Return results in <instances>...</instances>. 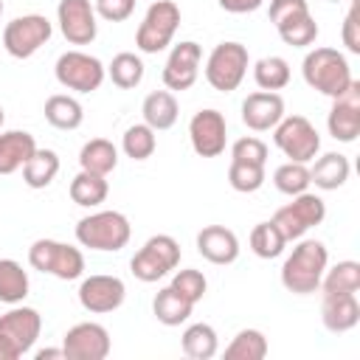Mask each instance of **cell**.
Here are the masks:
<instances>
[{
    "label": "cell",
    "instance_id": "obj_20",
    "mask_svg": "<svg viewBox=\"0 0 360 360\" xmlns=\"http://www.w3.org/2000/svg\"><path fill=\"white\" fill-rule=\"evenodd\" d=\"M197 253L211 264H231L239 259V239L225 225H205L197 233Z\"/></svg>",
    "mask_w": 360,
    "mask_h": 360
},
{
    "label": "cell",
    "instance_id": "obj_19",
    "mask_svg": "<svg viewBox=\"0 0 360 360\" xmlns=\"http://www.w3.org/2000/svg\"><path fill=\"white\" fill-rule=\"evenodd\" d=\"M284 118V98L273 90H256L242 101V124L253 132H267Z\"/></svg>",
    "mask_w": 360,
    "mask_h": 360
},
{
    "label": "cell",
    "instance_id": "obj_6",
    "mask_svg": "<svg viewBox=\"0 0 360 360\" xmlns=\"http://www.w3.org/2000/svg\"><path fill=\"white\" fill-rule=\"evenodd\" d=\"M28 264L39 273L56 276L62 281H73L84 273V256L79 248L56 239H37L28 248Z\"/></svg>",
    "mask_w": 360,
    "mask_h": 360
},
{
    "label": "cell",
    "instance_id": "obj_12",
    "mask_svg": "<svg viewBox=\"0 0 360 360\" xmlns=\"http://www.w3.org/2000/svg\"><path fill=\"white\" fill-rule=\"evenodd\" d=\"M53 34V25L48 17L42 14H22L14 17L6 31H3V48L14 56V59H28L34 56Z\"/></svg>",
    "mask_w": 360,
    "mask_h": 360
},
{
    "label": "cell",
    "instance_id": "obj_22",
    "mask_svg": "<svg viewBox=\"0 0 360 360\" xmlns=\"http://www.w3.org/2000/svg\"><path fill=\"white\" fill-rule=\"evenodd\" d=\"M37 152V141L25 129H8L0 135V174H14Z\"/></svg>",
    "mask_w": 360,
    "mask_h": 360
},
{
    "label": "cell",
    "instance_id": "obj_34",
    "mask_svg": "<svg viewBox=\"0 0 360 360\" xmlns=\"http://www.w3.org/2000/svg\"><path fill=\"white\" fill-rule=\"evenodd\" d=\"M267 338L259 329H239L236 338L225 346V360H264Z\"/></svg>",
    "mask_w": 360,
    "mask_h": 360
},
{
    "label": "cell",
    "instance_id": "obj_33",
    "mask_svg": "<svg viewBox=\"0 0 360 360\" xmlns=\"http://www.w3.org/2000/svg\"><path fill=\"white\" fill-rule=\"evenodd\" d=\"M28 273L14 259H0V301L3 304H22L28 295Z\"/></svg>",
    "mask_w": 360,
    "mask_h": 360
},
{
    "label": "cell",
    "instance_id": "obj_10",
    "mask_svg": "<svg viewBox=\"0 0 360 360\" xmlns=\"http://www.w3.org/2000/svg\"><path fill=\"white\" fill-rule=\"evenodd\" d=\"M323 217H326V202L312 191H301L292 197V202L281 205L273 214V222L281 231V236L287 242H292V239H301L309 228L321 225Z\"/></svg>",
    "mask_w": 360,
    "mask_h": 360
},
{
    "label": "cell",
    "instance_id": "obj_9",
    "mask_svg": "<svg viewBox=\"0 0 360 360\" xmlns=\"http://www.w3.org/2000/svg\"><path fill=\"white\" fill-rule=\"evenodd\" d=\"M273 143L281 149L284 158L298 163H309L321 152V135L304 115H284L273 127Z\"/></svg>",
    "mask_w": 360,
    "mask_h": 360
},
{
    "label": "cell",
    "instance_id": "obj_36",
    "mask_svg": "<svg viewBox=\"0 0 360 360\" xmlns=\"http://www.w3.org/2000/svg\"><path fill=\"white\" fill-rule=\"evenodd\" d=\"M253 79L262 90H284L290 84V65L284 56H264L253 65Z\"/></svg>",
    "mask_w": 360,
    "mask_h": 360
},
{
    "label": "cell",
    "instance_id": "obj_29",
    "mask_svg": "<svg viewBox=\"0 0 360 360\" xmlns=\"http://www.w3.org/2000/svg\"><path fill=\"white\" fill-rule=\"evenodd\" d=\"M70 200L82 208H96L107 200L110 194V186H107V177L104 174H93V172H79L73 180H70Z\"/></svg>",
    "mask_w": 360,
    "mask_h": 360
},
{
    "label": "cell",
    "instance_id": "obj_48",
    "mask_svg": "<svg viewBox=\"0 0 360 360\" xmlns=\"http://www.w3.org/2000/svg\"><path fill=\"white\" fill-rule=\"evenodd\" d=\"M3 118H6V112H3V107H0V127H3Z\"/></svg>",
    "mask_w": 360,
    "mask_h": 360
},
{
    "label": "cell",
    "instance_id": "obj_7",
    "mask_svg": "<svg viewBox=\"0 0 360 360\" xmlns=\"http://www.w3.org/2000/svg\"><path fill=\"white\" fill-rule=\"evenodd\" d=\"M180 264V245L174 236L169 233H155L143 242V248L132 256L129 262V270L138 281L143 284H152L163 276H169L174 267Z\"/></svg>",
    "mask_w": 360,
    "mask_h": 360
},
{
    "label": "cell",
    "instance_id": "obj_27",
    "mask_svg": "<svg viewBox=\"0 0 360 360\" xmlns=\"http://www.w3.org/2000/svg\"><path fill=\"white\" fill-rule=\"evenodd\" d=\"M59 174V155L53 149H39L22 166V183L28 188H48Z\"/></svg>",
    "mask_w": 360,
    "mask_h": 360
},
{
    "label": "cell",
    "instance_id": "obj_44",
    "mask_svg": "<svg viewBox=\"0 0 360 360\" xmlns=\"http://www.w3.org/2000/svg\"><path fill=\"white\" fill-rule=\"evenodd\" d=\"M93 8L107 22H124L135 11V0H96Z\"/></svg>",
    "mask_w": 360,
    "mask_h": 360
},
{
    "label": "cell",
    "instance_id": "obj_2",
    "mask_svg": "<svg viewBox=\"0 0 360 360\" xmlns=\"http://www.w3.org/2000/svg\"><path fill=\"white\" fill-rule=\"evenodd\" d=\"M301 73L312 90L329 98H338L354 79L346 56L338 48H312L301 62Z\"/></svg>",
    "mask_w": 360,
    "mask_h": 360
},
{
    "label": "cell",
    "instance_id": "obj_43",
    "mask_svg": "<svg viewBox=\"0 0 360 360\" xmlns=\"http://www.w3.org/2000/svg\"><path fill=\"white\" fill-rule=\"evenodd\" d=\"M340 39H343V45H346L349 53H360V0H352L349 11L343 17Z\"/></svg>",
    "mask_w": 360,
    "mask_h": 360
},
{
    "label": "cell",
    "instance_id": "obj_16",
    "mask_svg": "<svg viewBox=\"0 0 360 360\" xmlns=\"http://www.w3.org/2000/svg\"><path fill=\"white\" fill-rule=\"evenodd\" d=\"M124 298H127V287L118 276L96 273V276H87L79 284V304L93 315L115 312L124 304Z\"/></svg>",
    "mask_w": 360,
    "mask_h": 360
},
{
    "label": "cell",
    "instance_id": "obj_14",
    "mask_svg": "<svg viewBox=\"0 0 360 360\" xmlns=\"http://www.w3.org/2000/svg\"><path fill=\"white\" fill-rule=\"evenodd\" d=\"M110 332L96 321H82L70 326L62 338L65 360H104L110 354Z\"/></svg>",
    "mask_w": 360,
    "mask_h": 360
},
{
    "label": "cell",
    "instance_id": "obj_11",
    "mask_svg": "<svg viewBox=\"0 0 360 360\" xmlns=\"http://www.w3.org/2000/svg\"><path fill=\"white\" fill-rule=\"evenodd\" d=\"M53 73H56V82L62 87L76 90V93H93L101 87L107 68L101 65V59H96L84 51H65L56 59Z\"/></svg>",
    "mask_w": 360,
    "mask_h": 360
},
{
    "label": "cell",
    "instance_id": "obj_30",
    "mask_svg": "<svg viewBox=\"0 0 360 360\" xmlns=\"http://www.w3.org/2000/svg\"><path fill=\"white\" fill-rule=\"evenodd\" d=\"M45 121L56 129H76L82 127L84 121V110L82 104L68 96V93H53L48 101H45Z\"/></svg>",
    "mask_w": 360,
    "mask_h": 360
},
{
    "label": "cell",
    "instance_id": "obj_4",
    "mask_svg": "<svg viewBox=\"0 0 360 360\" xmlns=\"http://www.w3.org/2000/svg\"><path fill=\"white\" fill-rule=\"evenodd\" d=\"M42 332V315L34 307L11 304L0 315V360H20L28 354Z\"/></svg>",
    "mask_w": 360,
    "mask_h": 360
},
{
    "label": "cell",
    "instance_id": "obj_38",
    "mask_svg": "<svg viewBox=\"0 0 360 360\" xmlns=\"http://www.w3.org/2000/svg\"><path fill=\"white\" fill-rule=\"evenodd\" d=\"M121 149H124V155L132 158V160H146V158H152L155 149H158L155 129H152L149 124H132V127L124 132V138H121Z\"/></svg>",
    "mask_w": 360,
    "mask_h": 360
},
{
    "label": "cell",
    "instance_id": "obj_40",
    "mask_svg": "<svg viewBox=\"0 0 360 360\" xmlns=\"http://www.w3.org/2000/svg\"><path fill=\"white\" fill-rule=\"evenodd\" d=\"M228 183L233 191L253 194L264 186V166L259 163H245V160H231L228 166Z\"/></svg>",
    "mask_w": 360,
    "mask_h": 360
},
{
    "label": "cell",
    "instance_id": "obj_26",
    "mask_svg": "<svg viewBox=\"0 0 360 360\" xmlns=\"http://www.w3.org/2000/svg\"><path fill=\"white\" fill-rule=\"evenodd\" d=\"M194 304L186 301L174 287H163L155 298H152V312L163 326H180L191 318Z\"/></svg>",
    "mask_w": 360,
    "mask_h": 360
},
{
    "label": "cell",
    "instance_id": "obj_37",
    "mask_svg": "<svg viewBox=\"0 0 360 360\" xmlns=\"http://www.w3.org/2000/svg\"><path fill=\"white\" fill-rule=\"evenodd\" d=\"M287 248V239L281 236V231L276 228V222H259L253 225L250 231V250L259 256V259H276L281 256Z\"/></svg>",
    "mask_w": 360,
    "mask_h": 360
},
{
    "label": "cell",
    "instance_id": "obj_5",
    "mask_svg": "<svg viewBox=\"0 0 360 360\" xmlns=\"http://www.w3.org/2000/svg\"><path fill=\"white\" fill-rule=\"evenodd\" d=\"M177 28H180V8H177V3L155 0L146 8V14H143V20H141V25L135 31V45L143 53H160L163 48L172 45Z\"/></svg>",
    "mask_w": 360,
    "mask_h": 360
},
{
    "label": "cell",
    "instance_id": "obj_35",
    "mask_svg": "<svg viewBox=\"0 0 360 360\" xmlns=\"http://www.w3.org/2000/svg\"><path fill=\"white\" fill-rule=\"evenodd\" d=\"M107 76L112 79L115 87L132 90V87H138L141 79H143V62H141V56H135V53H129V51H121V53H115L112 62L107 65Z\"/></svg>",
    "mask_w": 360,
    "mask_h": 360
},
{
    "label": "cell",
    "instance_id": "obj_28",
    "mask_svg": "<svg viewBox=\"0 0 360 360\" xmlns=\"http://www.w3.org/2000/svg\"><path fill=\"white\" fill-rule=\"evenodd\" d=\"M183 354L191 360H211L219 352V338L211 323H191L180 338Z\"/></svg>",
    "mask_w": 360,
    "mask_h": 360
},
{
    "label": "cell",
    "instance_id": "obj_1",
    "mask_svg": "<svg viewBox=\"0 0 360 360\" xmlns=\"http://www.w3.org/2000/svg\"><path fill=\"white\" fill-rule=\"evenodd\" d=\"M326 267H329L326 245L318 239H301L281 264V284L287 292H295V295L318 292Z\"/></svg>",
    "mask_w": 360,
    "mask_h": 360
},
{
    "label": "cell",
    "instance_id": "obj_15",
    "mask_svg": "<svg viewBox=\"0 0 360 360\" xmlns=\"http://www.w3.org/2000/svg\"><path fill=\"white\" fill-rule=\"evenodd\" d=\"M96 8L90 0H59L56 6V22L62 37L70 45H90L98 34Z\"/></svg>",
    "mask_w": 360,
    "mask_h": 360
},
{
    "label": "cell",
    "instance_id": "obj_39",
    "mask_svg": "<svg viewBox=\"0 0 360 360\" xmlns=\"http://www.w3.org/2000/svg\"><path fill=\"white\" fill-rule=\"evenodd\" d=\"M273 186L287 194V197H295L301 191H307L312 183H309V166L307 163H298V160H287L281 163L276 172H273Z\"/></svg>",
    "mask_w": 360,
    "mask_h": 360
},
{
    "label": "cell",
    "instance_id": "obj_23",
    "mask_svg": "<svg viewBox=\"0 0 360 360\" xmlns=\"http://www.w3.org/2000/svg\"><path fill=\"white\" fill-rule=\"evenodd\" d=\"M349 174H352L349 158L340 152H326L309 166V183H315V188H321V191L340 188L349 180Z\"/></svg>",
    "mask_w": 360,
    "mask_h": 360
},
{
    "label": "cell",
    "instance_id": "obj_50",
    "mask_svg": "<svg viewBox=\"0 0 360 360\" xmlns=\"http://www.w3.org/2000/svg\"><path fill=\"white\" fill-rule=\"evenodd\" d=\"M329 3H343V0H329Z\"/></svg>",
    "mask_w": 360,
    "mask_h": 360
},
{
    "label": "cell",
    "instance_id": "obj_32",
    "mask_svg": "<svg viewBox=\"0 0 360 360\" xmlns=\"http://www.w3.org/2000/svg\"><path fill=\"white\" fill-rule=\"evenodd\" d=\"M276 31H278L281 42L290 45V48H307V45H312L318 39V22H315V17L309 11L281 20L276 25Z\"/></svg>",
    "mask_w": 360,
    "mask_h": 360
},
{
    "label": "cell",
    "instance_id": "obj_3",
    "mask_svg": "<svg viewBox=\"0 0 360 360\" xmlns=\"http://www.w3.org/2000/svg\"><path fill=\"white\" fill-rule=\"evenodd\" d=\"M129 236H132V225L121 211H96L76 222V242L90 250L115 253L127 248Z\"/></svg>",
    "mask_w": 360,
    "mask_h": 360
},
{
    "label": "cell",
    "instance_id": "obj_21",
    "mask_svg": "<svg viewBox=\"0 0 360 360\" xmlns=\"http://www.w3.org/2000/svg\"><path fill=\"white\" fill-rule=\"evenodd\" d=\"M321 321L335 335L354 329L360 323V301H357V292L321 295Z\"/></svg>",
    "mask_w": 360,
    "mask_h": 360
},
{
    "label": "cell",
    "instance_id": "obj_17",
    "mask_svg": "<svg viewBox=\"0 0 360 360\" xmlns=\"http://www.w3.org/2000/svg\"><path fill=\"white\" fill-rule=\"evenodd\" d=\"M332 110H329V118H326V129L335 141L340 143H352L357 135H360V82L352 79V84L338 96L332 98Z\"/></svg>",
    "mask_w": 360,
    "mask_h": 360
},
{
    "label": "cell",
    "instance_id": "obj_41",
    "mask_svg": "<svg viewBox=\"0 0 360 360\" xmlns=\"http://www.w3.org/2000/svg\"><path fill=\"white\" fill-rule=\"evenodd\" d=\"M169 287H174L186 301L197 304V301H202V295H205V290H208V281H205V276H202L200 270L186 267V270H177V273L172 276V284H169Z\"/></svg>",
    "mask_w": 360,
    "mask_h": 360
},
{
    "label": "cell",
    "instance_id": "obj_25",
    "mask_svg": "<svg viewBox=\"0 0 360 360\" xmlns=\"http://www.w3.org/2000/svg\"><path fill=\"white\" fill-rule=\"evenodd\" d=\"M79 166L93 174H110L118 166V149L107 138H93L79 149Z\"/></svg>",
    "mask_w": 360,
    "mask_h": 360
},
{
    "label": "cell",
    "instance_id": "obj_42",
    "mask_svg": "<svg viewBox=\"0 0 360 360\" xmlns=\"http://www.w3.org/2000/svg\"><path fill=\"white\" fill-rule=\"evenodd\" d=\"M231 160H245V163L264 166L267 163V143L259 141V138H253V135H245V138H239L231 146Z\"/></svg>",
    "mask_w": 360,
    "mask_h": 360
},
{
    "label": "cell",
    "instance_id": "obj_46",
    "mask_svg": "<svg viewBox=\"0 0 360 360\" xmlns=\"http://www.w3.org/2000/svg\"><path fill=\"white\" fill-rule=\"evenodd\" d=\"M219 3V8H225L228 14H250V11H256L264 0H217Z\"/></svg>",
    "mask_w": 360,
    "mask_h": 360
},
{
    "label": "cell",
    "instance_id": "obj_49",
    "mask_svg": "<svg viewBox=\"0 0 360 360\" xmlns=\"http://www.w3.org/2000/svg\"><path fill=\"white\" fill-rule=\"evenodd\" d=\"M0 17H3V0H0Z\"/></svg>",
    "mask_w": 360,
    "mask_h": 360
},
{
    "label": "cell",
    "instance_id": "obj_13",
    "mask_svg": "<svg viewBox=\"0 0 360 360\" xmlns=\"http://www.w3.org/2000/svg\"><path fill=\"white\" fill-rule=\"evenodd\" d=\"M188 141L200 158H219L228 143V121L219 110H200L188 121Z\"/></svg>",
    "mask_w": 360,
    "mask_h": 360
},
{
    "label": "cell",
    "instance_id": "obj_8",
    "mask_svg": "<svg viewBox=\"0 0 360 360\" xmlns=\"http://www.w3.org/2000/svg\"><path fill=\"white\" fill-rule=\"evenodd\" d=\"M248 65L250 56L242 42H219L205 59V82L219 93H233L242 84Z\"/></svg>",
    "mask_w": 360,
    "mask_h": 360
},
{
    "label": "cell",
    "instance_id": "obj_31",
    "mask_svg": "<svg viewBox=\"0 0 360 360\" xmlns=\"http://www.w3.org/2000/svg\"><path fill=\"white\" fill-rule=\"evenodd\" d=\"M318 290H321V295L357 292V290H360V264L352 262V259H346V262H338L332 270L326 267Z\"/></svg>",
    "mask_w": 360,
    "mask_h": 360
},
{
    "label": "cell",
    "instance_id": "obj_45",
    "mask_svg": "<svg viewBox=\"0 0 360 360\" xmlns=\"http://www.w3.org/2000/svg\"><path fill=\"white\" fill-rule=\"evenodd\" d=\"M304 11H309V3L307 0H270V22L273 25H278L287 17L304 14Z\"/></svg>",
    "mask_w": 360,
    "mask_h": 360
},
{
    "label": "cell",
    "instance_id": "obj_24",
    "mask_svg": "<svg viewBox=\"0 0 360 360\" xmlns=\"http://www.w3.org/2000/svg\"><path fill=\"white\" fill-rule=\"evenodd\" d=\"M141 112H143V124H149L155 132H160V129H172L177 124L180 107H177V98L172 90H155L143 98Z\"/></svg>",
    "mask_w": 360,
    "mask_h": 360
},
{
    "label": "cell",
    "instance_id": "obj_47",
    "mask_svg": "<svg viewBox=\"0 0 360 360\" xmlns=\"http://www.w3.org/2000/svg\"><path fill=\"white\" fill-rule=\"evenodd\" d=\"M34 357L37 360H53V357H65V352H62V346L59 349H39Z\"/></svg>",
    "mask_w": 360,
    "mask_h": 360
},
{
    "label": "cell",
    "instance_id": "obj_18",
    "mask_svg": "<svg viewBox=\"0 0 360 360\" xmlns=\"http://www.w3.org/2000/svg\"><path fill=\"white\" fill-rule=\"evenodd\" d=\"M200 59H202V48L191 39L177 42L163 65V84L166 90H188L197 76H200Z\"/></svg>",
    "mask_w": 360,
    "mask_h": 360
}]
</instances>
